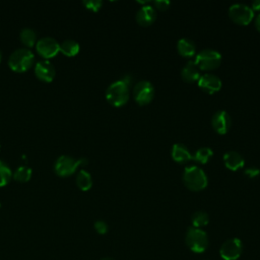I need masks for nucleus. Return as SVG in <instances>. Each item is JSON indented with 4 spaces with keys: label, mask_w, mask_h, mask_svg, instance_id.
<instances>
[{
    "label": "nucleus",
    "mask_w": 260,
    "mask_h": 260,
    "mask_svg": "<svg viewBox=\"0 0 260 260\" xmlns=\"http://www.w3.org/2000/svg\"><path fill=\"white\" fill-rule=\"evenodd\" d=\"M35 61V55L29 49L19 48L13 51L8 58L9 67L16 72L28 70Z\"/></svg>",
    "instance_id": "nucleus-2"
},
{
    "label": "nucleus",
    "mask_w": 260,
    "mask_h": 260,
    "mask_svg": "<svg viewBox=\"0 0 260 260\" xmlns=\"http://www.w3.org/2000/svg\"><path fill=\"white\" fill-rule=\"evenodd\" d=\"M82 4L91 11H99L101 7L103 6V1L101 0H84L82 1Z\"/></svg>",
    "instance_id": "nucleus-26"
},
{
    "label": "nucleus",
    "mask_w": 260,
    "mask_h": 260,
    "mask_svg": "<svg viewBox=\"0 0 260 260\" xmlns=\"http://www.w3.org/2000/svg\"><path fill=\"white\" fill-rule=\"evenodd\" d=\"M194 62L200 70H213L220 65L221 55L217 51L204 49L196 54Z\"/></svg>",
    "instance_id": "nucleus-6"
},
{
    "label": "nucleus",
    "mask_w": 260,
    "mask_h": 260,
    "mask_svg": "<svg viewBox=\"0 0 260 260\" xmlns=\"http://www.w3.org/2000/svg\"><path fill=\"white\" fill-rule=\"evenodd\" d=\"M31 175H32V171L29 167L20 166L14 171V173L12 174V177L14 178V180L24 183L29 181V179L31 178Z\"/></svg>",
    "instance_id": "nucleus-23"
},
{
    "label": "nucleus",
    "mask_w": 260,
    "mask_h": 260,
    "mask_svg": "<svg viewBox=\"0 0 260 260\" xmlns=\"http://www.w3.org/2000/svg\"><path fill=\"white\" fill-rule=\"evenodd\" d=\"M243 243L238 238H232L226 240L219 249L220 257L223 260H237L243 253Z\"/></svg>",
    "instance_id": "nucleus-9"
},
{
    "label": "nucleus",
    "mask_w": 260,
    "mask_h": 260,
    "mask_svg": "<svg viewBox=\"0 0 260 260\" xmlns=\"http://www.w3.org/2000/svg\"><path fill=\"white\" fill-rule=\"evenodd\" d=\"M60 52L65 56L73 57L79 52V44L74 40H65L60 44Z\"/></svg>",
    "instance_id": "nucleus-20"
},
{
    "label": "nucleus",
    "mask_w": 260,
    "mask_h": 260,
    "mask_svg": "<svg viewBox=\"0 0 260 260\" xmlns=\"http://www.w3.org/2000/svg\"><path fill=\"white\" fill-rule=\"evenodd\" d=\"M191 221H192V224L194 228L201 229L202 226H205L208 223L209 216L205 211L199 210V211H196L193 213V215L191 217Z\"/></svg>",
    "instance_id": "nucleus-24"
},
{
    "label": "nucleus",
    "mask_w": 260,
    "mask_h": 260,
    "mask_svg": "<svg viewBox=\"0 0 260 260\" xmlns=\"http://www.w3.org/2000/svg\"><path fill=\"white\" fill-rule=\"evenodd\" d=\"M232 120L228 112L220 110L213 114L211 118V125L215 132L218 134H225L231 128Z\"/></svg>",
    "instance_id": "nucleus-12"
},
{
    "label": "nucleus",
    "mask_w": 260,
    "mask_h": 260,
    "mask_svg": "<svg viewBox=\"0 0 260 260\" xmlns=\"http://www.w3.org/2000/svg\"><path fill=\"white\" fill-rule=\"evenodd\" d=\"M129 88L121 79L114 81L106 90V99L112 106L122 107L129 100Z\"/></svg>",
    "instance_id": "nucleus-3"
},
{
    "label": "nucleus",
    "mask_w": 260,
    "mask_h": 260,
    "mask_svg": "<svg viewBox=\"0 0 260 260\" xmlns=\"http://www.w3.org/2000/svg\"><path fill=\"white\" fill-rule=\"evenodd\" d=\"M0 207H1V204H0Z\"/></svg>",
    "instance_id": "nucleus-35"
},
{
    "label": "nucleus",
    "mask_w": 260,
    "mask_h": 260,
    "mask_svg": "<svg viewBox=\"0 0 260 260\" xmlns=\"http://www.w3.org/2000/svg\"><path fill=\"white\" fill-rule=\"evenodd\" d=\"M121 80H122L123 82H125L129 87L132 85V76H131L130 74H125V75H123V77L121 78Z\"/></svg>",
    "instance_id": "nucleus-30"
},
{
    "label": "nucleus",
    "mask_w": 260,
    "mask_h": 260,
    "mask_svg": "<svg viewBox=\"0 0 260 260\" xmlns=\"http://www.w3.org/2000/svg\"><path fill=\"white\" fill-rule=\"evenodd\" d=\"M94 230L100 234V235H105L108 232V224L104 220H96L93 224Z\"/></svg>",
    "instance_id": "nucleus-27"
},
{
    "label": "nucleus",
    "mask_w": 260,
    "mask_h": 260,
    "mask_svg": "<svg viewBox=\"0 0 260 260\" xmlns=\"http://www.w3.org/2000/svg\"><path fill=\"white\" fill-rule=\"evenodd\" d=\"M100 260H115V259H113V258H111V257H104V258H102V259H100Z\"/></svg>",
    "instance_id": "nucleus-33"
},
{
    "label": "nucleus",
    "mask_w": 260,
    "mask_h": 260,
    "mask_svg": "<svg viewBox=\"0 0 260 260\" xmlns=\"http://www.w3.org/2000/svg\"><path fill=\"white\" fill-rule=\"evenodd\" d=\"M76 185L77 187L82 190V191H87L91 188L92 186V178L91 175L85 171V170H80L77 175H76Z\"/></svg>",
    "instance_id": "nucleus-19"
},
{
    "label": "nucleus",
    "mask_w": 260,
    "mask_h": 260,
    "mask_svg": "<svg viewBox=\"0 0 260 260\" xmlns=\"http://www.w3.org/2000/svg\"><path fill=\"white\" fill-rule=\"evenodd\" d=\"M244 174L251 178V179H254V178H257L259 175H260V170L256 167H250V168H247L245 171H244Z\"/></svg>",
    "instance_id": "nucleus-28"
},
{
    "label": "nucleus",
    "mask_w": 260,
    "mask_h": 260,
    "mask_svg": "<svg viewBox=\"0 0 260 260\" xmlns=\"http://www.w3.org/2000/svg\"><path fill=\"white\" fill-rule=\"evenodd\" d=\"M197 84L203 91L209 94L217 92L222 85L220 78L217 75L211 73H205L201 75L197 81Z\"/></svg>",
    "instance_id": "nucleus-11"
},
{
    "label": "nucleus",
    "mask_w": 260,
    "mask_h": 260,
    "mask_svg": "<svg viewBox=\"0 0 260 260\" xmlns=\"http://www.w3.org/2000/svg\"><path fill=\"white\" fill-rule=\"evenodd\" d=\"M133 96L138 105L145 106L152 101L154 96V87L147 80L138 81L133 87Z\"/></svg>",
    "instance_id": "nucleus-8"
},
{
    "label": "nucleus",
    "mask_w": 260,
    "mask_h": 260,
    "mask_svg": "<svg viewBox=\"0 0 260 260\" xmlns=\"http://www.w3.org/2000/svg\"><path fill=\"white\" fill-rule=\"evenodd\" d=\"M12 171L3 160L0 159V187H3L9 183L12 178Z\"/></svg>",
    "instance_id": "nucleus-25"
},
{
    "label": "nucleus",
    "mask_w": 260,
    "mask_h": 260,
    "mask_svg": "<svg viewBox=\"0 0 260 260\" xmlns=\"http://www.w3.org/2000/svg\"><path fill=\"white\" fill-rule=\"evenodd\" d=\"M153 4H154V6H155V8H157V9H159V10H166V9H168L169 8V6H170V1H168V0H155L154 2H153Z\"/></svg>",
    "instance_id": "nucleus-29"
},
{
    "label": "nucleus",
    "mask_w": 260,
    "mask_h": 260,
    "mask_svg": "<svg viewBox=\"0 0 260 260\" xmlns=\"http://www.w3.org/2000/svg\"><path fill=\"white\" fill-rule=\"evenodd\" d=\"M35 73L37 77L45 82H51L56 75V69L49 60L38 61L35 66Z\"/></svg>",
    "instance_id": "nucleus-13"
},
{
    "label": "nucleus",
    "mask_w": 260,
    "mask_h": 260,
    "mask_svg": "<svg viewBox=\"0 0 260 260\" xmlns=\"http://www.w3.org/2000/svg\"><path fill=\"white\" fill-rule=\"evenodd\" d=\"M19 38H20V41L21 43L30 48L32 47L35 44H37V34L36 31L30 28V27H24L20 30V34H19Z\"/></svg>",
    "instance_id": "nucleus-21"
},
{
    "label": "nucleus",
    "mask_w": 260,
    "mask_h": 260,
    "mask_svg": "<svg viewBox=\"0 0 260 260\" xmlns=\"http://www.w3.org/2000/svg\"><path fill=\"white\" fill-rule=\"evenodd\" d=\"M255 27L258 31H260V14L257 15L255 18Z\"/></svg>",
    "instance_id": "nucleus-32"
},
{
    "label": "nucleus",
    "mask_w": 260,
    "mask_h": 260,
    "mask_svg": "<svg viewBox=\"0 0 260 260\" xmlns=\"http://www.w3.org/2000/svg\"><path fill=\"white\" fill-rule=\"evenodd\" d=\"M252 10H260V0H255L252 2Z\"/></svg>",
    "instance_id": "nucleus-31"
},
{
    "label": "nucleus",
    "mask_w": 260,
    "mask_h": 260,
    "mask_svg": "<svg viewBox=\"0 0 260 260\" xmlns=\"http://www.w3.org/2000/svg\"><path fill=\"white\" fill-rule=\"evenodd\" d=\"M156 18V12L154 8L150 5H143L140 7L136 13V21L139 25L148 26L151 25Z\"/></svg>",
    "instance_id": "nucleus-14"
},
{
    "label": "nucleus",
    "mask_w": 260,
    "mask_h": 260,
    "mask_svg": "<svg viewBox=\"0 0 260 260\" xmlns=\"http://www.w3.org/2000/svg\"><path fill=\"white\" fill-rule=\"evenodd\" d=\"M183 182L191 191H201L208 185V179L202 169L197 166L187 167L183 174Z\"/></svg>",
    "instance_id": "nucleus-1"
},
{
    "label": "nucleus",
    "mask_w": 260,
    "mask_h": 260,
    "mask_svg": "<svg viewBox=\"0 0 260 260\" xmlns=\"http://www.w3.org/2000/svg\"><path fill=\"white\" fill-rule=\"evenodd\" d=\"M1 57H2V53H1V51H0V61H1Z\"/></svg>",
    "instance_id": "nucleus-34"
},
{
    "label": "nucleus",
    "mask_w": 260,
    "mask_h": 260,
    "mask_svg": "<svg viewBox=\"0 0 260 260\" xmlns=\"http://www.w3.org/2000/svg\"><path fill=\"white\" fill-rule=\"evenodd\" d=\"M185 241L187 247L194 253H202L208 246L207 234L203 230L194 226L188 229Z\"/></svg>",
    "instance_id": "nucleus-5"
},
{
    "label": "nucleus",
    "mask_w": 260,
    "mask_h": 260,
    "mask_svg": "<svg viewBox=\"0 0 260 260\" xmlns=\"http://www.w3.org/2000/svg\"><path fill=\"white\" fill-rule=\"evenodd\" d=\"M223 162L229 170L235 172L244 167L245 159L239 152H237L235 150H230L224 153Z\"/></svg>",
    "instance_id": "nucleus-15"
},
{
    "label": "nucleus",
    "mask_w": 260,
    "mask_h": 260,
    "mask_svg": "<svg viewBox=\"0 0 260 260\" xmlns=\"http://www.w3.org/2000/svg\"><path fill=\"white\" fill-rule=\"evenodd\" d=\"M177 50L183 57H192L196 53V46L190 39L182 38L177 43Z\"/></svg>",
    "instance_id": "nucleus-18"
},
{
    "label": "nucleus",
    "mask_w": 260,
    "mask_h": 260,
    "mask_svg": "<svg viewBox=\"0 0 260 260\" xmlns=\"http://www.w3.org/2000/svg\"><path fill=\"white\" fill-rule=\"evenodd\" d=\"M181 76L186 82H195L198 81L200 75V69L196 65L194 61H189L187 64L182 68Z\"/></svg>",
    "instance_id": "nucleus-16"
},
{
    "label": "nucleus",
    "mask_w": 260,
    "mask_h": 260,
    "mask_svg": "<svg viewBox=\"0 0 260 260\" xmlns=\"http://www.w3.org/2000/svg\"><path fill=\"white\" fill-rule=\"evenodd\" d=\"M213 151L209 147H200L195 151V153L192 155V159L199 162V164H207L209 159L212 157Z\"/></svg>",
    "instance_id": "nucleus-22"
},
{
    "label": "nucleus",
    "mask_w": 260,
    "mask_h": 260,
    "mask_svg": "<svg viewBox=\"0 0 260 260\" xmlns=\"http://www.w3.org/2000/svg\"><path fill=\"white\" fill-rule=\"evenodd\" d=\"M38 53L46 59H50L60 52V44L52 37H43L37 41Z\"/></svg>",
    "instance_id": "nucleus-10"
},
{
    "label": "nucleus",
    "mask_w": 260,
    "mask_h": 260,
    "mask_svg": "<svg viewBox=\"0 0 260 260\" xmlns=\"http://www.w3.org/2000/svg\"><path fill=\"white\" fill-rule=\"evenodd\" d=\"M87 165V158H74L69 155H60L54 165L55 173L60 177H67L75 173L78 167Z\"/></svg>",
    "instance_id": "nucleus-4"
},
{
    "label": "nucleus",
    "mask_w": 260,
    "mask_h": 260,
    "mask_svg": "<svg viewBox=\"0 0 260 260\" xmlns=\"http://www.w3.org/2000/svg\"><path fill=\"white\" fill-rule=\"evenodd\" d=\"M229 16L235 23L247 25L253 20L254 11L246 4L236 3L229 8Z\"/></svg>",
    "instance_id": "nucleus-7"
},
{
    "label": "nucleus",
    "mask_w": 260,
    "mask_h": 260,
    "mask_svg": "<svg viewBox=\"0 0 260 260\" xmlns=\"http://www.w3.org/2000/svg\"><path fill=\"white\" fill-rule=\"evenodd\" d=\"M172 158L177 162H186L192 159V154L183 143H175L172 147Z\"/></svg>",
    "instance_id": "nucleus-17"
}]
</instances>
